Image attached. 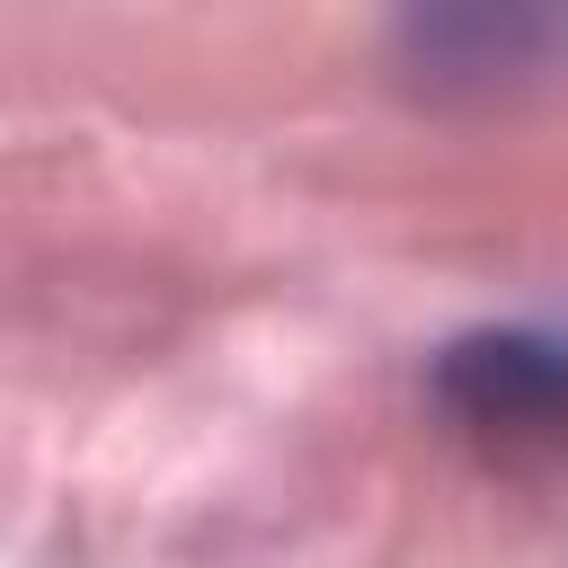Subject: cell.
I'll list each match as a JSON object with an SVG mask.
<instances>
[{"label":"cell","mask_w":568,"mask_h":568,"mask_svg":"<svg viewBox=\"0 0 568 568\" xmlns=\"http://www.w3.org/2000/svg\"><path fill=\"white\" fill-rule=\"evenodd\" d=\"M435 408L488 453H559L568 444V337L479 328L435 355Z\"/></svg>","instance_id":"obj_1"},{"label":"cell","mask_w":568,"mask_h":568,"mask_svg":"<svg viewBox=\"0 0 568 568\" xmlns=\"http://www.w3.org/2000/svg\"><path fill=\"white\" fill-rule=\"evenodd\" d=\"M559 36V18H408V44H470L462 62H444V71H515L532 44H550Z\"/></svg>","instance_id":"obj_2"}]
</instances>
